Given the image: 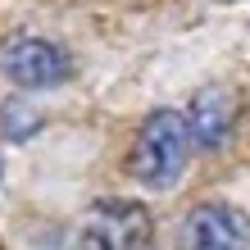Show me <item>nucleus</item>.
<instances>
[{"mask_svg":"<svg viewBox=\"0 0 250 250\" xmlns=\"http://www.w3.org/2000/svg\"><path fill=\"white\" fill-rule=\"evenodd\" d=\"M155 237V218L141 200H96L82 218V250H146Z\"/></svg>","mask_w":250,"mask_h":250,"instance_id":"f03ea898","label":"nucleus"},{"mask_svg":"<svg viewBox=\"0 0 250 250\" xmlns=\"http://www.w3.org/2000/svg\"><path fill=\"white\" fill-rule=\"evenodd\" d=\"M0 68H5V78L14 86H23V91H46V86H60L68 82V55L55 46L46 37H9L5 50H0Z\"/></svg>","mask_w":250,"mask_h":250,"instance_id":"7ed1b4c3","label":"nucleus"},{"mask_svg":"<svg viewBox=\"0 0 250 250\" xmlns=\"http://www.w3.org/2000/svg\"><path fill=\"white\" fill-rule=\"evenodd\" d=\"M178 250H250V218L232 205H196L182 218Z\"/></svg>","mask_w":250,"mask_h":250,"instance_id":"20e7f679","label":"nucleus"},{"mask_svg":"<svg viewBox=\"0 0 250 250\" xmlns=\"http://www.w3.org/2000/svg\"><path fill=\"white\" fill-rule=\"evenodd\" d=\"M187 150H191V132L178 109H155L141 123L137 146H132V178L141 187L168 191L187 168Z\"/></svg>","mask_w":250,"mask_h":250,"instance_id":"f257e3e1","label":"nucleus"},{"mask_svg":"<svg viewBox=\"0 0 250 250\" xmlns=\"http://www.w3.org/2000/svg\"><path fill=\"white\" fill-rule=\"evenodd\" d=\"M182 119H187V132L200 150H218V146H228L232 127H237V96L228 86H200Z\"/></svg>","mask_w":250,"mask_h":250,"instance_id":"39448f33","label":"nucleus"},{"mask_svg":"<svg viewBox=\"0 0 250 250\" xmlns=\"http://www.w3.org/2000/svg\"><path fill=\"white\" fill-rule=\"evenodd\" d=\"M0 119H5V132H9V141H27V137H32V132L41 127V114H37L32 105H27V100H9Z\"/></svg>","mask_w":250,"mask_h":250,"instance_id":"423d86ee","label":"nucleus"}]
</instances>
